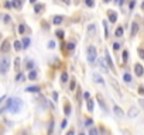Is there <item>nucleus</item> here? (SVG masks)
Returning <instances> with one entry per match:
<instances>
[{
  "instance_id": "1",
  "label": "nucleus",
  "mask_w": 144,
  "mask_h": 135,
  "mask_svg": "<svg viewBox=\"0 0 144 135\" xmlns=\"http://www.w3.org/2000/svg\"><path fill=\"white\" fill-rule=\"evenodd\" d=\"M20 107H21V100L17 99V97H13V99H9L6 108L10 110L11 113H17V111L20 110Z\"/></svg>"
},
{
  "instance_id": "41",
  "label": "nucleus",
  "mask_w": 144,
  "mask_h": 135,
  "mask_svg": "<svg viewBox=\"0 0 144 135\" xmlns=\"http://www.w3.org/2000/svg\"><path fill=\"white\" fill-rule=\"evenodd\" d=\"M66 124H68V121L64 120V121H62V124H61V127H62V128H65V127H66Z\"/></svg>"
},
{
  "instance_id": "13",
  "label": "nucleus",
  "mask_w": 144,
  "mask_h": 135,
  "mask_svg": "<svg viewBox=\"0 0 144 135\" xmlns=\"http://www.w3.org/2000/svg\"><path fill=\"white\" fill-rule=\"evenodd\" d=\"M123 31H124V30H123V27H117V28H116L115 35H116V37H122V35H123Z\"/></svg>"
},
{
  "instance_id": "29",
  "label": "nucleus",
  "mask_w": 144,
  "mask_h": 135,
  "mask_svg": "<svg viewBox=\"0 0 144 135\" xmlns=\"http://www.w3.org/2000/svg\"><path fill=\"white\" fill-rule=\"evenodd\" d=\"M137 52H138V55H140L141 59H144V49H143V48H138V51H137Z\"/></svg>"
},
{
  "instance_id": "32",
  "label": "nucleus",
  "mask_w": 144,
  "mask_h": 135,
  "mask_svg": "<svg viewBox=\"0 0 144 135\" xmlns=\"http://www.w3.org/2000/svg\"><path fill=\"white\" fill-rule=\"evenodd\" d=\"M127 55H129V52H127V51H123V62L127 60Z\"/></svg>"
},
{
  "instance_id": "24",
  "label": "nucleus",
  "mask_w": 144,
  "mask_h": 135,
  "mask_svg": "<svg viewBox=\"0 0 144 135\" xmlns=\"http://www.w3.org/2000/svg\"><path fill=\"white\" fill-rule=\"evenodd\" d=\"M112 85L115 86V89L117 90V93H119V94H120V89H119V85L116 83V80H115V79H112Z\"/></svg>"
},
{
  "instance_id": "33",
  "label": "nucleus",
  "mask_w": 144,
  "mask_h": 135,
  "mask_svg": "<svg viewBox=\"0 0 144 135\" xmlns=\"http://www.w3.org/2000/svg\"><path fill=\"white\" fill-rule=\"evenodd\" d=\"M32 66H34V62L28 60V62H27V68H28V69H32Z\"/></svg>"
},
{
  "instance_id": "22",
  "label": "nucleus",
  "mask_w": 144,
  "mask_h": 135,
  "mask_svg": "<svg viewBox=\"0 0 144 135\" xmlns=\"http://www.w3.org/2000/svg\"><path fill=\"white\" fill-rule=\"evenodd\" d=\"M61 80H62V82H66V80H68V73H66V72H64V73H62V75H61Z\"/></svg>"
},
{
  "instance_id": "10",
  "label": "nucleus",
  "mask_w": 144,
  "mask_h": 135,
  "mask_svg": "<svg viewBox=\"0 0 144 135\" xmlns=\"http://www.w3.org/2000/svg\"><path fill=\"white\" fill-rule=\"evenodd\" d=\"M25 90L30 92V93H37V92H40V87H38V86H28Z\"/></svg>"
},
{
  "instance_id": "38",
  "label": "nucleus",
  "mask_w": 144,
  "mask_h": 135,
  "mask_svg": "<svg viewBox=\"0 0 144 135\" xmlns=\"http://www.w3.org/2000/svg\"><path fill=\"white\" fill-rule=\"evenodd\" d=\"M68 48H69V49H74V48H75V44H74V42H69V44H68Z\"/></svg>"
},
{
  "instance_id": "25",
  "label": "nucleus",
  "mask_w": 144,
  "mask_h": 135,
  "mask_svg": "<svg viewBox=\"0 0 144 135\" xmlns=\"http://www.w3.org/2000/svg\"><path fill=\"white\" fill-rule=\"evenodd\" d=\"M44 9V6L43 4H35V13H40L41 10Z\"/></svg>"
},
{
  "instance_id": "37",
  "label": "nucleus",
  "mask_w": 144,
  "mask_h": 135,
  "mask_svg": "<svg viewBox=\"0 0 144 135\" xmlns=\"http://www.w3.org/2000/svg\"><path fill=\"white\" fill-rule=\"evenodd\" d=\"M11 6H16V7H20V6H21V2H14V3L11 4Z\"/></svg>"
},
{
  "instance_id": "18",
  "label": "nucleus",
  "mask_w": 144,
  "mask_h": 135,
  "mask_svg": "<svg viewBox=\"0 0 144 135\" xmlns=\"http://www.w3.org/2000/svg\"><path fill=\"white\" fill-rule=\"evenodd\" d=\"M93 78H95V80H96L97 83H102V85H103V79L97 75V73H93Z\"/></svg>"
},
{
  "instance_id": "6",
  "label": "nucleus",
  "mask_w": 144,
  "mask_h": 135,
  "mask_svg": "<svg viewBox=\"0 0 144 135\" xmlns=\"http://www.w3.org/2000/svg\"><path fill=\"white\" fill-rule=\"evenodd\" d=\"M137 115H138V108H137V107H131V108H130L129 110V117H137Z\"/></svg>"
},
{
  "instance_id": "49",
  "label": "nucleus",
  "mask_w": 144,
  "mask_h": 135,
  "mask_svg": "<svg viewBox=\"0 0 144 135\" xmlns=\"http://www.w3.org/2000/svg\"><path fill=\"white\" fill-rule=\"evenodd\" d=\"M79 135H85V134H79Z\"/></svg>"
},
{
  "instance_id": "3",
  "label": "nucleus",
  "mask_w": 144,
  "mask_h": 135,
  "mask_svg": "<svg viewBox=\"0 0 144 135\" xmlns=\"http://www.w3.org/2000/svg\"><path fill=\"white\" fill-rule=\"evenodd\" d=\"M97 58V52H96V48L93 45H89L88 46V60L89 62H95Z\"/></svg>"
},
{
  "instance_id": "4",
  "label": "nucleus",
  "mask_w": 144,
  "mask_h": 135,
  "mask_svg": "<svg viewBox=\"0 0 144 135\" xmlns=\"http://www.w3.org/2000/svg\"><path fill=\"white\" fill-rule=\"evenodd\" d=\"M9 51H10V41H9V39H4L2 46H0V52L6 53V52H9Z\"/></svg>"
},
{
  "instance_id": "20",
  "label": "nucleus",
  "mask_w": 144,
  "mask_h": 135,
  "mask_svg": "<svg viewBox=\"0 0 144 135\" xmlns=\"http://www.w3.org/2000/svg\"><path fill=\"white\" fill-rule=\"evenodd\" d=\"M14 49H17V51L21 49V42L20 41H14Z\"/></svg>"
},
{
  "instance_id": "45",
  "label": "nucleus",
  "mask_w": 144,
  "mask_h": 135,
  "mask_svg": "<svg viewBox=\"0 0 144 135\" xmlns=\"http://www.w3.org/2000/svg\"><path fill=\"white\" fill-rule=\"evenodd\" d=\"M4 21H10V17H9V16H4Z\"/></svg>"
},
{
  "instance_id": "42",
  "label": "nucleus",
  "mask_w": 144,
  "mask_h": 135,
  "mask_svg": "<svg viewBox=\"0 0 144 135\" xmlns=\"http://www.w3.org/2000/svg\"><path fill=\"white\" fill-rule=\"evenodd\" d=\"M17 80H24V76H23V73L17 76Z\"/></svg>"
},
{
  "instance_id": "48",
  "label": "nucleus",
  "mask_w": 144,
  "mask_h": 135,
  "mask_svg": "<svg viewBox=\"0 0 144 135\" xmlns=\"http://www.w3.org/2000/svg\"><path fill=\"white\" fill-rule=\"evenodd\" d=\"M141 9H143V10H144V2H143V3H141Z\"/></svg>"
},
{
  "instance_id": "46",
  "label": "nucleus",
  "mask_w": 144,
  "mask_h": 135,
  "mask_svg": "<svg viewBox=\"0 0 144 135\" xmlns=\"http://www.w3.org/2000/svg\"><path fill=\"white\" fill-rule=\"evenodd\" d=\"M140 104H141V107L144 108V99H141V100H140Z\"/></svg>"
},
{
  "instance_id": "27",
  "label": "nucleus",
  "mask_w": 144,
  "mask_h": 135,
  "mask_svg": "<svg viewBox=\"0 0 144 135\" xmlns=\"http://www.w3.org/2000/svg\"><path fill=\"white\" fill-rule=\"evenodd\" d=\"M92 124H93V120H92V118H88V120L85 121V125H86V127H90Z\"/></svg>"
},
{
  "instance_id": "5",
  "label": "nucleus",
  "mask_w": 144,
  "mask_h": 135,
  "mask_svg": "<svg viewBox=\"0 0 144 135\" xmlns=\"http://www.w3.org/2000/svg\"><path fill=\"white\" fill-rule=\"evenodd\" d=\"M134 72H136V75H137V76H143V73H144V68L141 66L140 63H137L136 66H134Z\"/></svg>"
},
{
  "instance_id": "43",
  "label": "nucleus",
  "mask_w": 144,
  "mask_h": 135,
  "mask_svg": "<svg viewBox=\"0 0 144 135\" xmlns=\"http://www.w3.org/2000/svg\"><path fill=\"white\" fill-rule=\"evenodd\" d=\"M134 6H136V2H131V3H130V9H133Z\"/></svg>"
},
{
  "instance_id": "11",
  "label": "nucleus",
  "mask_w": 144,
  "mask_h": 135,
  "mask_svg": "<svg viewBox=\"0 0 144 135\" xmlns=\"http://www.w3.org/2000/svg\"><path fill=\"white\" fill-rule=\"evenodd\" d=\"M52 21H54V24H57V25H58V24H61V23L64 21V17H62V16H55Z\"/></svg>"
},
{
  "instance_id": "50",
  "label": "nucleus",
  "mask_w": 144,
  "mask_h": 135,
  "mask_svg": "<svg viewBox=\"0 0 144 135\" xmlns=\"http://www.w3.org/2000/svg\"><path fill=\"white\" fill-rule=\"evenodd\" d=\"M24 135H25V134H24Z\"/></svg>"
},
{
  "instance_id": "26",
  "label": "nucleus",
  "mask_w": 144,
  "mask_h": 135,
  "mask_svg": "<svg viewBox=\"0 0 144 135\" xmlns=\"http://www.w3.org/2000/svg\"><path fill=\"white\" fill-rule=\"evenodd\" d=\"M103 25H104V32H106V34H104V35H106V38H107V37H109V30H107V23H106V21H103Z\"/></svg>"
},
{
  "instance_id": "14",
  "label": "nucleus",
  "mask_w": 144,
  "mask_h": 135,
  "mask_svg": "<svg viewBox=\"0 0 144 135\" xmlns=\"http://www.w3.org/2000/svg\"><path fill=\"white\" fill-rule=\"evenodd\" d=\"M86 107H88V110L89 111H93V101H92L90 99L86 101Z\"/></svg>"
},
{
  "instance_id": "44",
  "label": "nucleus",
  "mask_w": 144,
  "mask_h": 135,
  "mask_svg": "<svg viewBox=\"0 0 144 135\" xmlns=\"http://www.w3.org/2000/svg\"><path fill=\"white\" fill-rule=\"evenodd\" d=\"M66 135H75V134H74V129H69V131H68V134H66Z\"/></svg>"
},
{
  "instance_id": "39",
  "label": "nucleus",
  "mask_w": 144,
  "mask_h": 135,
  "mask_svg": "<svg viewBox=\"0 0 144 135\" xmlns=\"http://www.w3.org/2000/svg\"><path fill=\"white\" fill-rule=\"evenodd\" d=\"M113 48H115V49H119V48H120V44H119V42H115V44H113Z\"/></svg>"
},
{
  "instance_id": "9",
  "label": "nucleus",
  "mask_w": 144,
  "mask_h": 135,
  "mask_svg": "<svg viewBox=\"0 0 144 135\" xmlns=\"http://www.w3.org/2000/svg\"><path fill=\"white\" fill-rule=\"evenodd\" d=\"M137 32H138V24L134 21V23H131V35H136Z\"/></svg>"
},
{
  "instance_id": "7",
  "label": "nucleus",
  "mask_w": 144,
  "mask_h": 135,
  "mask_svg": "<svg viewBox=\"0 0 144 135\" xmlns=\"http://www.w3.org/2000/svg\"><path fill=\"white\" fill-rule=\"evenodd\" d=\"M113 111H115V114H116V115H117V117H123V115H124V113H123V110H122V108H120L119 106H115V107H113Z\"/></svg>"
},
{
  "instance_id": "40",
  "label": "nucleus",
  "mask_w": 144,
  "mask_h": 135,
  "mask_svg": "<svg viewBox=\"0 0 144 135\" xmlns=\"http://www.w3.org/2000/svg\"><path fill=\"white\" fill-rule=\"evenodd\" d=\"M55 46V42L54 41H50V44H48V48H54Z\"/></svg>"
},
{
  "instance_id": "36",
  "label": "nucleus",
  "mask_w": 144,
  "mask_h": 135,
  "mask_svg": "<svg viewBox=\"0 0 144 135\" xmlns=\"http://www.w3.org/2000/svg\"><path fill=\"white\" fill-rule=\"evenodd\" d=\"M85 3H86V6H89V7H92V6H93V2H90V0H86V2H85Z\"/></svg>"
},
{
  "instance_id": "19",
  "label": "nucleus",
  "mask_w": 144,
  "mask_h": 135,
  "mask_svg": "<svg viewBox=\"0 0 144 135\" xmlns=\"http://www.w3.org/2000/svg\"><path fill=\"white\" fill-rule=\"evenodd\" d=\"M95 30H96V28H95V25L92 24V25H89V28H88V32H89L90 35H93V34H95Z\"/></svg>"
},
{
  "instance_id": "21",
  "label": "nucleus",
  "mask_w": 144,
  "mask_h": 135,
  "mask_svg": "<svg viewBox=\"0 0 144 135\" xmlns=\"http://www.w3.org/2000/svg\"><path fill=\"white\" fill-rule=\"evenodd\" d=\"M89 135H99V131H97L96 128H90V129H89Z\"/></svg>"
},
{
  "instance_id": "15",
  "label": "nucleus",
  "mask_w": 144,
  "mask_h": 135,
  "mask_svg": "<svg viewBox=\"0 0 144 135\" xmlns=\"http://www.w3.org/2000/svg\"><path fill=\"white\" fill-rule=\"evenodd\" d=\"M64 111H65V114H66V115H69V114H71V104H69V103H66V104H65Z\"/></svg>"
},
{
  "instance_id": "35",
  "label": "nucleus",
  "mask_w": 144,
  "mask_h": 135,
  "mask_svg": "<svg viewBox=\"0 0 144 135\" xmlns=\"http://www.w3.org/2000/svg\"><path fill=\"white\" fill-rule=\"evenodd\" d=\"M69 89H71V90H74V89H75V80H72V82L69 83Z\"/></svg>"
},
{
  "instance_id": "30",
  "label": "nucleus",
  "mask_w": 144,
  "mask_h": 135,
  "mask_svg": "<svg viewBox=\"0 0 144 135\" xmlns=\"http://www.w3.org/2000/svg\"><path fill=\"white\" fill-rule=\"evenodd\" d=\"M55 34H57L58 38H64V31H61V30H59V31H57Z\"/></svg>"
},
{
  "instance_id": "34",
  "label": "nucleus",
  "mask_w": 144,
  "mask_h": 135,
  "mask_svg": "<svg viewBox=\"0 0 144 135\" xmlns=\"http://www.w3.org/2000/svg\"><path fill=\"white\" fill-rule=\"evenodd\" d=\"M83 97H85V100H86V101H88V100L90 99V94H89V93H88V92H85V93H83Z\"/></svg>"
},
{
  "instance_id": "47",
  "label": "nucleus",
  "mask_w": 144,
  "mask_h": 135,
  "mask_svg": "<svg viewBox=\"0 0 144 135\" xmlns=\"http://www.w3.org/2000/svg\"><path fill=\"white\" fill-rule=\"evenodd\" d=\"M4 6H6V7H11V3H9V2H7V3H4Z\"/></svg>"
},
{
  "instance_id": "28",
  "label": "nucleus",
  "mask_w": 144,
  "mask_h": 135,
  "mask_svg": "<svg viewBox=\"0 0 144 135\" xmlns=\"http://www.w3.org/2000/svg\"><path fill=\"white\" fill-rule=\"evenodd\" d=\"M24 31H25V25L21 24L20 27H18V32H20V34H24Z\"/></svg>"
},
{
  "instance_id": "8",
  "label": "nucleus",
  "mask_w": 144,
  "mask_h": 135,
  "mask_svg": "<svg viewBox=\"0 0 144 135\" xmlns=\"http://www.w3.org/2000/svg\"><path fill=\"white\" fill-rule=\"evenodd\" d=\"M109 20H110V23H116V20H117V14H116L115 11H109Z\"/></svg>"
},
{
  "instance_id": "31",
  "label": "nucleus",
  "mask_w": 144,
  "mask_h": 135,
  "mask_svg": "<svg viewBox=\"0 0 144 135\" xmlns=\"http://www.w3.org/2000/svg\"><path fill=\"white\" fill-rule=\"evenodd\" d=\"M100 66H102V69H103L104 72H107V68H106V65H104L103 59H100Z\"/></svg>"
},
{
  "instance_id": "23",
  "label": "nucleus",
  "mask_w": 144,
  "mask_h": 135,
  "mask_svg": "<svg viewBox=\"0 0 144 135\" xmlns=\"http://www.w3.org/2000/svg\"><path fill=\"white\" fill-rule=\"evenodd\" d=\"M28 45H30V38H24V39H23V46L27 48Z\"/></svg>"
},
{
  "instance_id": "17",
  "label": "nucleus",
  "mask_w": 144,
  "mask_h": 135,
  "mask_svg": "<svg viewBox=\"0 0 144 135\" xmlns=\"http://www.w3.org/2000/svg\"><path fill=\"white\" fill-rule=\"evenodd\" d=\"M35 78H37V72H35V71L30 72V75H28V79H30V80H35Z\"/></svg>"
},
{
  "instance_id": "2",
  "label": "nucleus",
  "mask_w": 144,
  "mask_h": 135,
  "mask_svg": "<svg viewBox=\"0 0 144 135\" xmlns=\"http://www.w3.org/2000/svg\"><path fill=\"white\" fill-rule=\"evenodd\" d=\"M10 63H11V60L9 56H2L0 58V72H2V73L7 72L9 68H10Z\"/></svg>"
},
{
  "instance_id": "16",
  "label": "nucleus",
  "mask_w": 144,
  "mask_h": 135,
  "mask_svg": "<svg viewBox=\"0 0 144 135\" xmlns=\"http://www.w3.org/2000/svg\"><path fill=\"white\" fill-rule=\"evenodd\" d=\"M123 80H124V82H131V75H130V73H124V75H123Z\"/></svg>"
},
{
  "instance_id": "12",
  "label": "nucleus",
  "mask_w": 144,
  "mask_h": 135,
  "mask_svg": "<svg viewBox=\"0 0 144 135\" xmlns=\"http://www.w3.org/2000/svg\"><path fill=\"white\" fill-rule=\"evenodd\" d=\"M104 53H106V60H107L109 68H112V69H113V62H112V59H110V56H109V52H107V51H104Z\"/></svg>"
}]
</instances>
